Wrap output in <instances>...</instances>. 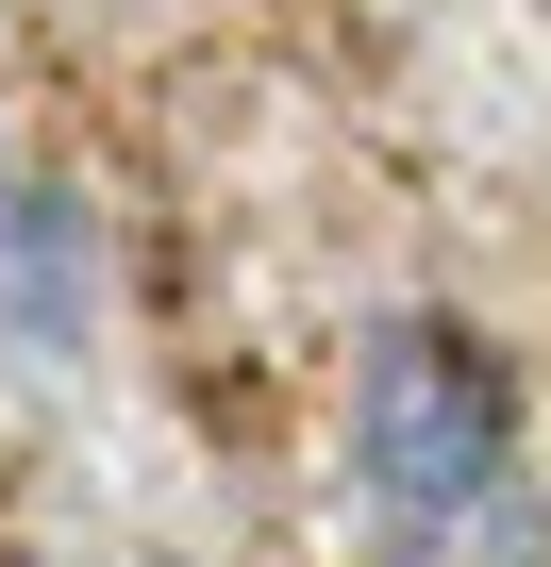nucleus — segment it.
Here are the masks:
<instances>
[{
  "label": "nucleus",
  "mask_w": 551,
  "mask_h": 567,
  "mask_svg": "<svg viewBox=\"0 0 551 567\" xmlns=\"http://www.w3.org/2000/svg\"><path fill=\"white\" fill-rule=\"evenodd\" d=\"M351 484L418 567H534V467H518V368L468 318H385L351 351Z\"/></svg>",
  "instance_id": "f257e3e1"
},
{
  "label": "nucleus",
  "mask_w": 551,
  "mask_h": 567,
  "mask_svg": "<svg viewBox=\"0 0 551 567\" xmlns=\"http://www.w3.org/2000/svg\"><path fill=\"white\" fill-rule=\"evenodd\" d=\"M101 334V234L51 167L0 151V368H68Z\"/></svg>",
  "instance_id": "f03ea898"
}]
</instances>
